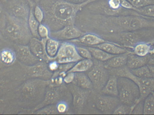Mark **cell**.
Segmentation results:
<instances>
[{
    "mask_svg": "<svg viewBox=\"0 0 154 115\" xmlns=\"http://www.w3.org/2000/svg\"><path fill=\"white\" fill-rule=\"evenodd\" d=\"M7 67L6 65H5L1 60H0V69L2 68H5V67Z\"/></svg>",
    "mask_w": 154,
    "mask_h": 115,
    "instance_id": "51",
    "label": "cell"
},
{
    "mask_svg": "<svg viewBox=\"0 0 154 115\" xmlns=\"http://www.w3.org/2000/svg\"><path fill=\"white\" fill-rule=\"evenodd\" d=\"M151 55H147L145 56H140L133 54L132 52L129 54L128 58L127 67L129 69H134L147 65L152 57Z\"/></svg>",
    "mask_w": 154,
    "mask_h": 115,
    "instance_id": "22",
    "label": "cell"
},
{
    "mask_svg": "<svg viewBox=\"0 0 154 115\" xmlns=\"http://www.w3.org/2000/svg\"><path fill=\"white\" fill-rule=\"evenodd\" d=\"M18 63V65L0 69V98H9L15 89L26 80L22 68Z\"/></svg>",
    "mask_w": 154,
    "mask_h": 115,
    "instance_id": "6",
    "label": "cell"
},
{
    "mask_svg": "<svg viewBox=\"0 0 154 115\" xmlns=\"http://www.w3.org/2000/svg\"><path fill=\"white\" fill-rule=\"evenodd\" d=\"M84 47L89 50L90 52L91 53L92 58H93L95 59L102 62H104L109 59L110 58L116 56V55L109 54L106 51L95 47H88V46H84Z\"/></svg>",
    "mask_w": 154,
    "mask_h": 115,
    "instance_id": "28",
    "label": "cell"
},
{
    "mask_svg": "<svg viewBox=\"0 0 154 115\" xmlns=\"http://www.w3.org/2000/svg\"><path fill=\"white\" fill-rule=\"evenodd\" d=\"M82 59L78 54L76 46L67 41L61 42L57 54L54 58L59 64L75 63Z\"/></svg>",
    "mask_w": 154,
    "mask_h": 115,
    "instance_id": "12",
    "label": "cell"
},
{
    "mask_svg": "<svg viewBox=\"0 0 154 115\" xmlns=\"http://www.w3.org/2000/svg\"><path fill=\"white\" fill-rule=\"evenodd\" d=\"M28 23L32 37L40 39L38 34V29L40 23L34 16L33 14V9L32 8H31L30 9Z\"/></svg>",
    "mask_w": 154,
    "mask_h": 115,
    "instance_id": "30",
    "label": "cell"
},
{
    "mask_svg": "<svg viewBox=\"0 0 154 115\" xmlns=\"http://www.w3.org/2000/svg\"><path fill=\"white\" fill-rule=\"evenodd\" d=\"M93 47L100 49L111 55H118L131 52L117 43L110 41L101 43Z\"/></svg>",
    "mask_w": 154,
    "mask_h": 115,
    "instance_id": "20",
    "label": "cell"
},
{
    "mask_svg": "<svg viewBox=\"0 0 154 115\" xmlns=\"http://www.w3.org/2000/svg\"><path fill=\"white\" fill-rule=\"evenodd\" d=\"M6 104L5 103V99L2 98H0V114H2L5 109Z\"/></svg>",
    "mask_w": 154,
    "mask_h": 115,
    "instance_id": "45",
    "label": "cell"
},
{
    "mask_svg": "<svg viewBox=\"0 0 154 115\" xmlns=\"http://www.w3.org/2000/svg\"><path fill=\"white\" fill-rule=\"evenodd\" d=\"M136 8L154 4V0H127Z\"/></svg>",
    "mask_w": 154,
    "mask_h": 115,
    "instance_id": "37",
    "label": "cell"
},
{
    "mask_svg": "<svg viewBox=\"0 0 154 115\" xmlns=\"http://www.w3.org/2000/svg\"><path fill=\"white\" fill-rule=\"evenodd\" d=\"M50 30L48 27L43 23H40L38 29V34L40 39L49 38Z\"/></svg>",
    "mask_w": 154,
    "mask_h": 115,
    "instance_id": "36",
    "label": "cell"
},
{
    "mask_svg": "<svg viewBox=\"0 0 154 115\" xmlns=\"http://www.w3.org/2000/svg\"><path fill=\"white\" fill-rule=\"evenodd\" d=\"M85 32L74 25H68L56 31L50 32V37L60 41H70L82 37Z\"/></svg>",
    "mask_w": 154,
    "mask_h": 115,
    "instance_id": "14",
    "label": "cell"
},
{
    "mask_svg": "<svg viewBox=\"0 0 154 115\" xmlns=\"http://www.w3.org/2000/svg\"><path fill=\"white\" fill-rule=\"evenodd\" d=\"M67 87L73 98V105L77 112H82L84 104L90 94L89 89H84L77 86L74 84H68Z\"/></svg>",
    "mask_w": 154,
    "mask_h": 115,
    "instance_id": "15",
    "label": "cell"
},
{
    "mask_svg": "<svg viewBox=\"0 0 154 115\" xmlns=\"http://www.w3.org/2000/svg\"><path fill=\"white\" fill-rule=\"evenodd\" d=\"M7 44H9V43H7L6 41H3L1 40H0V51H1V50H2L3 48L6 47L5 45Z\"/></svg>",
    "mask_w": 154,
    "mask_h": 115,
    "instance_id": "48",
    "label": "cell"
},
{
    "mask_svg": "<svg viewBox=\"0 0 154 115\" xmlns=\"http://www.w3.org/2000/svg\"><path fill=\"white\" fill-rule=\"evenodd\" d=\"M100 36L106 40L115 42L125 48L133 50L139 43H154V28Z\"/></svg>",
    "mask_w": 154,
    "mask_h": 115,
    "instance_id": "5",
    "label": "cell"
},
{
    "mask_svg": "<svg viewBox=\"0 0 154 115\" xmlns=\"http://www.w3.org/2000/svg\"><path fill=\"white\" fill-rule=\"evenodd\" d=\"M61 42L58 40L50 38L46 43V50L47 54L51 59L57 56Z\"/></svg>",
    "mask_w": 154,
    "mask_h": 115,
    "instance_id": "29",
    "label": "cell"
},
{
    "mask_svg": "<svg viewBox=\"0 0 154 115\" xmlns=\"http://www.w3.org/2000/svg\"><path fill=\"white\" fill-rule=\"evenodd\" d=\"M120 5L122 8L126 10L135 11L136 9L127 0H120Z\"/></svg>",
    "mask_w": 154,
    "mask_h": 115,
    "instance_id": "43",
    "label": "cell"
},
{
    "mask_svg": "<svg viewBox=\"0 0 154 115\" xmlns=\"http://www.w3.org/2000/svg\"><path fill=\"white\" fill-rule=\"evenodd\" d=\"M129 69L131 72L137 77L141 78H152L147 65L137 68Z\"/></svg>",
    "mask_w": 154,
    "mask_h": 115,
    "instance_id": "33",
    "label": "cell"
},
{
    "mask_svg": "<svg viewBox=\"0 0 154 115\" xmlns=\"http://www.w3.org/2000/svg\"><path fill=\"white\" fill-rule=\"evenodd\" d=\"M147 64H151V65H154V57H152L149 60V62Z\"/></svg>",
    "mask_w": 154,
    "mask_h": 115,
    "instance_id": "49",
    "label": "cell"
},
{
    "mask_svg": "<svg viewBox=\"0 0 154 115\" xmlns=\"http://www.w3.org/2000/svg\"><path fill=\"white\" fill-rule=\"evenodd\" d=\"M49 38L38 39L32 37L28 45L31 51L36 57L48 63L54 59L49 57L46 52V43Z\"/></svg>",
    "mask_w": 154,
    "mask_h": 115,
    "instance_id": "17",
    "label": "cell"
},
{
    "mask_svg": "<svg viewBox=\"0 0 154 115\" xmlns=\"http://www.w3.org/2000/svg\"><path fill=\"white\" fill-rule=\"evenodd\" d=\"M143 114V101L137 104L132 112V114Z\"/></svg>",
    "mask_w": 154,
    "mask_h": 115,
    "instance_id": "41",
    "label": "cell"
},
{
    "mask_svg": "<svg viewBox=\"0 0 154 115\" xmlns=\"http://www.w3.org/2000/svg\"><path fill=\"white\" fill-rule=\"evenodd\" d=\"M0 60L7 67L14 64L17 61L14 49L10 47L3 48L0 51Z\"/></svg>",
    "mask_w": 154,
    "mask_h": 115,
    "instance_id": "24",
    "label": "cell"
},
{
    "mask_svg": "<svg viewBox=\"0 0 154 115\" xmlns=\"http://www.w3.org/2000/svg\"><path fill=\"white\" fill-rule=\"evenodd\" d=\"M88 23L101 35L154 28V20L138 15L96 14L91 17Z\"/></svg>",
    "mask_w": 154,
    "mask_h": 115,
    "instance_id": "1",
    "label": "cell"
},
{
    "mask_svg": "<svg viewBox=\"0 0 154 115\" xmlns=\"http://www.w3.org/2000/svg\"><path fill=\"white\" fill-rule=\"evenodd\" d=\"M2 6H1V5H0V15L2 14Z\"/></svg>",
    "mask_w": 154,
    "mask_h": 115,
    "instance_id": "52",
    "label": "cell"
},
{
    "mask_svg": "<svg viewBox=\"0 0 154 115\" xmlns=\"http://www.w3.org/2000/svg\"><path fill=\"white\" fill-rule=\"evenodd\" d=\"M118 77L115 75H110L100 92L104 95L118 97L119 94Z\"/></svg>",
    "mask_w": 154,
    "mask_h": 115,
    "instance_id": "23",
    "label": "cell"
},
{
    "mask_svg": "<svg viewBox=\"0 0 154 115\" xmlns=\"http://www.w3.org/2000/svg\"></svg>",
    "mask_w": 154,
    "mask_h": 115,
    "instance_id": "55",
    "label": "cell"
},
{
    "mask_svg": "<svg viewBox=\"0 0 154 115\" xmlns=\"http://www.w3.org/2000/svg\"><path fill=\"white\" fill-rule=\"evenodd\" d=\"M134 11L146 19L154 20V4L136 8Z\"/></svg>",
    "mask_w": 154,
    "mask_h": 115,
    "instance_id": "32",
    "label": "cell"
},
{
    "mask_svg": "<svg viewBox=\"0 0 154 115\" xmlns=\"http://www.w3.org/2000/svg\"><path fill=\"white\" fill-rule=\"evenodd\" d=\"M30 9L28 4L24 1H15L11 4L9 7V14L28 21Z\"/></svg>",
    "mask_w": 154,
    "mask_h": 115,
    "instance_id": "18",
    "label": "cell"
},
{
    "mask_svg": "<svg viewBox=\"0 0 154 115\" xmlns=\"http://www.w3.org/2000/svg\"><path fill=\"white\" fill-rule=\"evenodd\" d=\"M132 51L128 53H124L120 55H116L109 59L104 62L105 67L108 69L118 68L126 65L128 58L130 53Z\"/></svg>",
    "mask_w": 154,
    "mask_h": 115,
    "instance_id": "21",
    "label": "cell"
},
{
    "mask_svg": "<svg viewBox=\"0 0 154 115\" xmlns=\"http://www.w3.org/2000/svg\"><path fill=\"white\" fill-rule=\"evenodd\" d=\"M17 61L26 65H32L42 60L31 51L29 45H14Z\"/></svg>",
    "mask_w": 154,
    "mask_h": 115,
    "instance_id": "16",
    "label": "cell"
},
{
    "mask_svg": "<svg viewBox=\"0 0 154 115\" xmlns=\"http://www.w3.org/2000/svg\"><path fill=\"white\" fill-rule=\"evenodd\" d=\"M118 97L121 104L132 106L139 103V88L133 80L128 78L118 77Z\"/></svg>",
    "mask_w": 154,
    "mask_h": 115,
    "instance_id": "8",
    "label": "cell"
},
{
    "mask_svg": "<svg viewBox=\"0 0 154 115\" xmlns=\"http://www.w3.org/2000/svg\"><path fill=\"white\" fill-rule=\"evenodd\" d=\"M133 50V54L140 56H145L154 54V48L152 47V44L151 43H139L134 47Z\"/></svg>",
    "mask_w": 154,
    "mask_h": 115,
    "instance_id": "27",
    "label": "cell"
},
{
    "mask_svg": "<svg viewBox=\"0 0 154 115\" xmlns=\"http://www.w3.org/2000/svg\"><path fill=\"white\" fill-rule=\"evenodd\" d=\"M150 73H151V77L152 78H154V65H151V64H147Z\"/></svg>",
    "mask_w": 154,
    "mask_h": 115,
    "instance_id": "46",
    "label": "cell"
},
{
    "mask_svg": "<svg viewBox=\"0 0 154 115\" xmlns=\"http://www.w3.org/2000/svg\"><path fill=\"white\" fill-rule=\"evenodd\" d=\"M57 110L59 114L65 113L67 112L68 110V105L66 102L65 101L61 100L58 102L57 104Z\"/></svg>",
    "mask_w": 154,
    "mask_h": 115,
    "instance_id": "40",
    "label": "cell"
},
{
    "mask_svg": "<svg viewBox=\"0 0 154 115\" xmlns=\"http://www.w3.org/2000/svg\"><path fill=\"white\" fill-rule=\"evenodd\" d=\"M94 93V102L97 109L103 113L113 114L114 110L120 104V102L118 97Z\"/></svg>",
    "mask_w": 154,
    "mask_h": 115,
    "instance_id": "13",
    "label": "cell"
},
{
    "mask_svg": "<svg viewBox=\"0 0 154 115\" xmlns=\"http://www.w3.org/2000/svg\"><path fill=\"white\" fill-rule=\"evenodd\" d=\"M136 105L132 106L121 104H119L116 109L114 110L113 114L114 115H129L132 114V112Z\"/></svg>",
    "mask_w": 154,
    "mask_h": 115,
    "instance_id": "35",
    "label": "cell"
},
{
    "mask_svg": "<svg viewBox=\"0 0 154 115\" xmlns=\"http://www.w3.org/2000/svg\"><path fill=\"white\" fill-rule=\"evenodd\" d=\"M49 80L28 79L21 83L9 97L21 108L31 109L41 103Z\"/></svg>",
    "mask_w": 154,
    "mask_h": 115,
    "instance_id": "3",
    "label": "cell"
},
{
    "mask_svg": "<svg viewBox=\"0 0 154 115\" xmlns=\"http://www.w3.org/2000/svg\"><path fill=\"white\" fill-rule=\"evenodd\" d=\"M76 49L78 54L83 59H92V56L89 50L84 46H76Z\"/></svg>",
    "mask_w": 154,
    "mask_h": 115,
    "instance_id": "38",
    "label": "cell"
},
{
    "mask_svg": "<svg viewBox=\"0 0 154 115\" xmlns=\"http://www.w3.org/2000/svg\"><path fill=\"white\" fill-rule=\"evenodd\" d=\"M69 2L74 4H81L85 2L88 0H66Z\"/></svg>",
    "mask_w": 154,
    "mask_h": 115,
    "instance_id": "47",
    "label": "cell"
},
{
    "mask_svg": "<svg viewBox=\"0 0 154 115\" xmlns=\"http://www.w3.org/2000/svg\"><path fill=\"white\" fill-rule=\"evenodd\" d=\"M0 40H1L3 41H6V42H7V41L5 40V39L4 38L3 35L2 33L1 32H0ZM7 43H8V42H7Z\"/></svg>",
    "mask_w": 154,
    "mask_h": 115,
    "instance_id": "50",
    "label": "cell"
},
{
    "mask_svg": "<svg viewBox=\"0 0 154 115\" xmlns=\"http://www.w3.org/2000/svg\"><path fill=\"white\" fill-rule=\"evenodd\" d=\"M22 68L26 80L31 78H38L49 80L53 72L50 70L48 62L41 61L32 65H26L19 62Z\"/></svg>",
    "mask_w": 154,
    "mask_h": 115,
    "instance_id": "11",
    "label": "cell"
},
{
    "mask_svg": "<svg viewBox=\"0 0 154 115\" xmlns=\"http://www.w3.org/2000/svg\"><path fill=\"white\" fill-rule=\"evenodd\" d=\"M5 1H8V0H5Z\"/></svg>",
    "mask_w": 154,
    "mask_h": 115,
    "instance_id": "54",
    "label": "cell"
},
{
    "mask_svg": "<svg viewBox=\"0 0 154 115\" xmlns=\"http://www.w3.org/2000/svg\"><path fill=\"white\" fill-rule=\"evenodd\" d=\"M110 75L117 77H124L130 79L138 86L140 96L139 102L145 98L152 91H154V78H141L133 74L126 65L118 68L108 69Z\"/></svg>",
    "mask_w": 154,
    "mask_h": 115,
    "instance_id": "7",
    "label": "cell"
},
{
    "mask_svg": "<svg viewBox=\"0 0 154 115\" xmlns=\"http://www.w3.org/2000/svg\"><path fill=\"white\" fill-rule=\"evenodd\" d=\"M35 2L38 3L39 2H40L41 0H33Z\"/></svg>",
    "mask_w": 154,
    "mask_h": 115,
    "instance_id": "53",
    "label": "cell"
},
{
    "mask_svg": "<svg viewBox=\"0 0 154 115\" xmlns=\"http://www.w3.org/2000/svg\"><path fill=\"white\" fill-rule=\"evenodd\" d=\"M32 114L38 115H50L58 114L59 113L57 110V105L56 104H55L42 107L38 110L34 111Z\"/></svg>",
    "mask_w": 154,
    "mask_h": 115,
    "instance_id": "34",
    "label": "cell"
},
{
    "mask_svg": "<svg viewBox=\"0 0 154 115\" xmlns=\"http://www.w3.org/2000/svg\"><path fill=\"white\" fill-rule=\"evenodd\" d=\"M108 41L97 34L86 33L82 37L69 41L81 46L94 47Z\"/></svg>",
    "mask_w": 154,
    "mask_h": 115,
    "instance_id": "19",
    "label": "cell"
},
{
    "mask_svg": "<svg viewBox=\"0 0 154 115\" xmlns=\"http://www.w3.org/2000/svg\"><path fill=\"white\" fill-rule=\"evenodd\" d=\"M143 114H154V91L151 92L143 100Z\"/></svg>",
    "mask_w": 154,
    "mask_h": 115,
    "instance_id": "31",
    "label": "cell"
},
{
    "mask_svg": "<svg viewBox=\"0 0 154 115\" xmlns=\"http://www.w3.org/2000/svg\"><path fill=\"white\" fill-rule=\"evenodd\" d=\"M72 84L84 89H89L93 88L92 83L88 75L84 72H76Z\"/></svg>",
    "mask_w": 154,
    "mask_h": 115,
    "instance_id": "25",
    "label": "cell"
},
{
    "mask_svg": "<svg viewBox=\"0 0 154 115\" xmlns=\"http://www.w3.org/2000/svg\"><path fill=\"white\" fill-rule=\"evenodd\" d=\"M33 14L38 22L40 23H42L44 20V13L41 7L39 5H36L33 9Z\"/></svg>",
    "mask_w": 154,
    "mask_h": 115,
    "instance_id": "39",
    "label": "cell"
},
{
    "mask_svg": "<svg viewBox=\"0 0 154 115\" xmlns=\"http://www.w3.org/2000/svg\"><path fill=\"white\" fill-rule=\"evenodd\" d=\"M94 65L87 75L92 84L96 92H100L109 78L110 74L108 70L104 66V62L94 59Z\"/></svg>",
    "mask_w": 154,
    "mask_h": 115,
    "instance_id": "9",
    "label": "cell"
},
{
    "mask_svg": "<svg viewBox=\"0 0 154 115\" xmlns=\"http://www.w3.org/2000/svg\"><path fill=\"white\" fill-rule=\"evenodd\" d=\"M75 73L74 72H67L63 78V81L65 84H69L72 83L75 78Z\"/></svg>",
    "mask_w": 154,
    "mask_h": 115,
    "instance_id": "42",
    "label": "cell"
},
{
    "mask_svg": "<svg viewBox=\"0 0 154 115\" xmlns=\"http://www.w3.org/2000/svg\"><path fill=\"white\" fill-rule=\"evenodd\" d=\"M97 1L88 0L82 3L74 4L66 0H47L41 7L44 13L42 23L48 27L50 32L74 25L78 13L87 5Z\"/></svg>",
    "mask_w": 154,
    "mask_h": 115,
    "instance_id": "2",
    "label": "cell"
},
{
    "mask_svg": "<svg viewBox=\"0 0 154 115\" xmlns=\"http://www.w3.org/2000/svg\"><path fill=\"white\" fill-rule=\"evenodd\" d=\"M3 35L8 43L13 45H28L32 38L28 21L7 13Z\"/></svg>",
    "mask_w": 154,
    "mask_h": 115,
    "instance_id": "4",
    "label": "cell"
},
{
    "mask_svg": "<svg viewBox=\"0 0 154 115\" xmlns=\"http://www.w3.org/2000/svg\"><path fill=\"white\" fill-rule=\"evenodd\" d=\"M67 87L64 84L59 86H53L49 85L46 89L44 98L40 104L31 109H24V112H31L32 114L34 111L50 105L55 104L61 101V98L68 90Z\"/></svg>",
    "mask_w": 154,
    "mask_h": 115,
    "instance_id": "10",
    "label": "cell"
},
{
    "mask_svg": "<svg viewBox=\"0 0 154 115\" xmlns=\"http://www.w3.org/2000/svg\"><path fill=\"white\" fill-rule=\"evenodd\" d=\"M48 63L49 69L53 72L57 71L59 67V63L55 59L51 61Z\"/></svg>",
    "mask_w": 154,
    "mask_h": 115,
    "instance_id": "44",
    "label": "cell"
},
{
    "mask_svg": "<svg viewBox=\"0 0 154 115\" xmlns=\"http://www.w3.org/2000/svg\"><path fill=\"white\" fill-rule=\"evenodd\" d=\"M93 65L94 62L92 59H82L75 62L67 72H87L91 68Z\"/></svg>",
    "mask_w": 154,
    "mask_h": 115,
    "instance_id": "26",
    "label": "cell"
}]
</instances>
